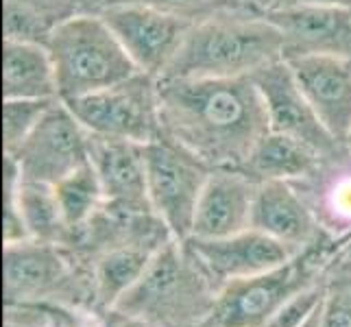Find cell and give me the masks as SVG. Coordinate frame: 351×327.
<instances>
[{
  "mask_svg": "<svg viewBox=\"0 0 351 327\" xmlns=\"http://www.w3.org/2000/svg\"><path fill=\"white\" fill-rule=\"evenodd\" d=\"M164 136L212 171L242 168L269 133V118L253 77L160 79Z\"/></svg>",
  "mask_w": 351,
  "mask_h": 327,
  "instance_id": "cell-1",
  "label": "cell"
},
{
  "mask_svg": "<svg viewBox=\"0 0 351 327\" xmlns=\"http://www.w3.org/2000/svg\"><path fill=\"white\" fill-rule=\"evenodd\" d=\"M284 59V40L262 11L238 3L192 24L175 62L160 79L253 77Z\"/></svg>",
  "mask_w": 351,
  "mask_h": 327,
  "instance_id": "cell-2",
  "label": "cell"
},
{
  "mask_svg": "<svg viewBox=\"0 0 351 327\" xmlns=\"http://www.w3.org/2000/svg\"><path fill=\"white\" fill-rule=\"evenodd\" d=\"M219 293L186 242L171 238L112 310L151 327H199L214 317Z\"/></svg>",
  "mask_w": 351,
  "mask_h": 327,
  "instance_id": "cell-3",
  "label": "cell"
},
{
  "mask_svg": "<svg viewBox=\"0 0 351 327\" xmlns=\"http://www.w3.org/2000/svg\"><path fill=\"white\" fill-rule=\"evenodd\" d=\"M5 306H53L94 312L92 277L70 247L27 238L3 249Z\"/></svg>",
  "mask_w": 351,
  "mask_h": 327,
  "instance_id": "cell-4",
  "label": "cell"
},
{
  "mask_svg": "<svg viewBox=\"0 0 351 327\" xmlns=\"http://www.w3.org/2000/svg\"><path fill=\"white\" fill-rule=\"evenodd\" d=\"M59 101H75L140 72L101 14L81 11L48 35Z\"/></svg>",
  "mask_w": 351,
  "mask_h": 327,
  "instance_id": "cell-5",
  "label": "cell"
},
{
  "mask_svg": "<svg viewBox=\"0 0 351 327\" xmlns=\"http://www.w3.org/2000/svg\"><path fill=\"white\" fill-rule=\"evenodd\" d=\"M338 238L328 236L288 262L221 288L212 321L216 327H264L290 299L325 282Z\"/></svg>",
  "mask_w": 351,
  "mask_h": 327,
  "instance_id": "cell-6",
  "label": "cell"
},
{
  "mask_svg": "<svg viewBox=\"0 0 351 327\" xmlns=\"http://www.w3.org/2000/svg\"><path fill=\"white\" fill-rule=\"evenodd\" d=\"M64 103L92 136L138 144L164 136L160 79L147 72H136L116 86Z\"/></svg>",
  "mask_w": 351,
  "mask_h": 327,
  "instance_id": "cell-7",
  "label": "cell"
},
{
  "mask_svg": "<svg viewBox=\"0 0 351 327\" xmlns=\"http://www.w3.org/2000/svg\"><path fill=\"white\" fill-rule=\"evenodd\" d=\"M144 162L153 212L175 240L190 238L197 205L212 168L166 136L144 144Z\"/></svg>",
  "mask_w": 351,
  "mask_h": 327,
  "instance_id": "cell-8",
  "label": "cell"
},
{
  "mask_svg": "<svg viewBox=\"0 0 351 327\" xmlns=\"http://www.w3.org/2000/svg\"><path fill=\"white\" fill-rule=\"evenodd\" d=\"M3 155L18 164L24 181L55 186L90 162V133L64 101H55L31 136Z\"/></svg>",
  "mask_w": 351,
  "mask_h": 327,
  "instance_id": "cell-9",
  "label": "cell"
},
{
  "mask_svg": "<svg viewBox=\"0 0 351 327\" xmlns=\"http://www.w3.org/2000/svg\"><path fill=\"white\" fill-rule=\"evenodd\" d=\"M101 16L116 33L133 66L153 77H164L192 29V20L142 3H112Z\"/></svg>",
  "mask_w": 351,
  "mask_h": 327,
  "instance_id": "cell-10",
  "label": "cell"
},
{
  "mask_svg": "<svg viewBox=\"0 0 351 327\" xmlns=\"http://www.w3.org/2000/svg\"><path fill=\"white\" fill-rule=\"evenodd\" d=\"M253 81L262 94L271 131L304 142L321 155H330L343 144L321 123L286 59L266 66L253 75Z\"/></svg>",
  "mask_w": 351,
  "mask_h": 327,
  "instance_id": "cell-11",
  "label": "cell"
},
{
  "mask_svg": "<svg viewBox=\"0 0 351 327\" xmlns=\"http://www.w3.org/2000/svg\"><path fill=\"white\" fill-rule=\"evenodd\" d=\"M184 242L219 290L229 282L271 271L297 256L293 249L282 245L280 240L266 236L253 227L227 238L190 236Z\"/></svg>",
  "mask_w": 351,
  "mask_h": 327,
  "instance_id": "cell-12",
  "label": "cell"
},
{
  "mask_svg": "<svg viewBox=\"0 0 351 327\" xmlns=\"http://www.w3.org/2000/svg\"><path fill=\"white\" fill-rule=\"evenodd\" d=\"M284 40V59L328 55L351 59V9L297 5L262 11Z\"/></svg>",
  "mask_w": 351,
  "mask_h": 327,
  "instance_id": "cell-13",
  "label": "cell"
},
{
  "mask_svg": "<svg viewBox=\"0 0 351 327\" xmlns=\"http://www.w3.org/2000/svg\"><path fill=\"white\" fill-rule=\"evenodd\" d=\"M286 64L321 123L338 142H345L351 131V59L306 55L290 57Z\"/></svg>",
  "mask_w": 351,
  "mask_h": 327,
  "instance_id": "cell-14",
  "label": "cell"
},
{
  "mask_svg": "<svg viewBox=\"0 0 351 327\" xmlns=\"http://www.w3.org/2000/svg\"><path fill=\"white\" fill-rule=\"evenodd\" d=\"M251 227L280 240L295 253L328 238L306 199L290 181H262L253 199Z\"/></svg>",
  "mask_w": 351,
  "mask_h": 327,
  "instance_id": "cell-15",
  "label": "cell"
},
{
  "mask_svg": "<svg viewBox=\"0 0 351 327\" xmlns=\"http://www.w3.org/2000/svg\"><path fill=\"white\" fill-rule=\"evenodd\" d=\"M258 181L240 168H216L210 173L197 205L195 238H227L251 227Z\"/></svg>",
  "mask_w": 351,
  "mask_h": 327,
  "instance_id": "cell-16",
  "label": "cell"
},
{
  "mask_svg": "<svg viewBox=\"0 0 351 327\" xmlns=\"http://www.w3.org/2000/svg\"><path fill=\"white\" fill-rule=\"evenodd\" d=\"M90 164L99 175L105 203L123 210L153 212L147 192L144 144L90 133Z\"/></svg>",
  "mask_w": 351,
  "mask_h": 327,
  "instance_id": "cell-17",
  "label": "cell"
},
{
  "mask_svg": "<svg viewBox=\"0 0 351 327\" xmlns=\"http://www.w3.org/2000/svg\"><path fill=\"white\" fill-rule=\"evenodd\" d=\"M295 188L306 199L323 232L332 238L351 236V151L341 144Z\"/></svg>",
  "mask_w": 351,
  "mask_h": 327,
  "instance_id": "cell-18",
  "label": "cell"
},
{
  "mask_svg": "<svg viewBox=\"0 0 351 327\" xmlns=\"http://www.w3.org/2000/svg\"><path fill=\"white\" fill-rule=\"evenodd\" d=\"M3 99H59L55 66L46 44L27 40L3 42Z\"/></svg>",
  "mask_w": 351,
  "mask_h": 327,
  "instance_id": "cell-19",
  "label": "cell"
},
{
  "mask_svg": "<svg viewBox=\"0 0 351 327\" xmlns=\"http://www.w3.org/2000/svg\"><path fill=\"white\" fill-rule=\"evenodd\" d=\"M155 251L157 249L151 247L129 245L103 251L88 262H83L92 277L96 314L110 312L120 301V297L136 286L142 273L147 271Z\"/></svg>",
  "mask_w": 351,
  "mask_h": 327,
  "instance_id": "cell-20",
  "label": "cell"
},
{
  "mask_svg": "<svg viewBox=\"0 0 351 327\" xmlns=\"http://www.w3.org/2000/svg\"><path fill=\"white\" fill-rule=\"evenodd\" d=\"M325 155L310 149L308 144L282 133L269 131L251 151L249 160L240 171H245L258 184L262 181H295L306 179Z\"/></svg>",
  "mask_w": 351,
  "mask_h": 327,
  "instance_id": "cell-21",
  "label": "cell"
},
{
  "mask_svg": "<svg viewBox=\"0 0 351 327\" xmlns=\"http://www.w3.org/2000/svg\"><path fill=\"white\" fill-rule=\"evenodd\" d=\"M75 14L66 0H5V40L46 44L57 24Z\"/></svg>",
  "mask_w": 351,
  "mask_h": 327,
  "instance_id": "cell-22",
  "label": "cell"
},
{
  "mask_svg": "<svg viewBox=\"0 0 351 327\" xmlns=\"http://www.w3.org/2000/svg\"><path fill=\"white\" fill-rule=\"evenodd\" d=\"M53 188H55L59 210H62L64 221L72 232V242H75L77 234L105 205V195H103L99 175H96L94 166L88 162L81 168H77L75 173L64 177Z\"/></svg>",
  "mask_w": 351,
  "mask_h": 327,
  "instance_id": "cell-23",
  "label": "cell"
},
{
  "mask_svg": "<svg viewBox=\"0 0 351 327\" xmlns=\"http://www.w3.org/2000/svg\"><path fill=\"white\" fill-rule=\"evenodd\" d=\"M59 101V99H55ZM55 101L9 99L3 103V153L16 151L31 136Z\"/></svg>",
  "mask_w": 351,
  "mask_h": 327,
  "instance_id": "cell-24",
  "label": "cell"
},
{
  "mask_svg": "<svg viewBox=\"0 0 351 327\" xmlns=\"http://www.w3.org/2000/svg\"><path fill=\"white\" fill-rule=\"evenodd\" d=\"M321 327H351V273L325 277Z\"/></svg>",
  "mask_w": 351,
  "mask_h": 327,
  "instance_id": "cell-25",
  "label": "cell"
},
{
  "mask_svg": "<svg viewBox=\"0 0 351 327\" xmlns=\"http://www.w3.org/2000/svg\"><path fill=\"white\" fill-rule=\"evenodd\" d=\"M323 297H325V282L304 290V293L297 295L295 299H290L264 327H299L319 308Z\"/></svg>",
  "mask_w": 351,
  "mask_h": 327,
  "instance_id": "cell-26",
  "label": "cell"
},
{
  "mask_svg": "<svg viewBox=\"0 0 351 327\" xmlns=\"http://www.w3.org/2000/svg\"><path fill=\"white\" fill-rule=\"evenodd\" d=\"M112 3H142V5H151L157 9L171 11V14L184 16L192 22H197L205 16L214 14V11L245 3V0H112Z\"/></svg>",
  "mask_w": 351,
  "mask_h": 327,
  "instance_id": "cell-27",
  "label": "cell"
},
{
  "mask_svg": "<svg viewBox=\"0 0 351 327\" xmlns=\"http://www.w3.org/2000/svg\"><path fill=\"white\" fill-rule=\"evenodd\" d=\"M46 308L44 306H5L3 327H44Z\"/></svg>",
  "mask_w": 351,
  "mask_h": 327,
  "instance_id": "cell-28",
  "label": "cell"
},
{
  "mask_svg": "<svg viewBox=\"0 0 351 327\" xmlns=\"http://www.w3.org/2000/svg\"><path fill=\"white\" fill-rule=\"evenodd\" d=\"M258 11H273L284 7H297V5H314V7H341L351 9V0H245Z\"/></svg>",
  "mask_w": 351,
  "mask_h": 327,
  "instance_id": "cell-29",
  "label": "cell"
},
{
  "mask_svg": "<svg viewBox=\"0 0 351 327\" xmlns=\"http://www.w3.org/2000/svg\"><path fill=\"white\" fill-rule=\"evenodd\" d=\"M334 273H351V236L338 240L332 262L328 266V275H334Z\"/></svg>",
  "mask_w": 351,
  "mask_h": 327,
  "instance_id": "cell-30",
  "label": "cell"
},
{
  "mask_svg": "<svg viewBox=\"0 0 351 327\" xmlns=\"http://www.w3.org/2000/svg\"><path fill=\"white\" fill-rule=\"evenodd\" d=\"M99 317H101V327H151V325L142 323L138 319L127 317V314L118 312V310L103 312V314H99Z\"/></svg>",
  "mask_w": 351,
  "mask_h": 327,
  "instance_id": "cell-31",
  "label": "cell"
},
{
  "mask_svg": "<svg viewBox=\"0 0 351 327\" xmlns=\"http://www.w3.org/2000/svg\"><path fill=\"white\" fill-rule=\"evenodd\" d=\"M66 3L81 14V11H90V14H101V11L112 3V0H66Z\"/></svg>",
  "mask_w": 351,
  "mask_h": 327,
  "instance_id": "cell-32",
  "label": "cell"
},
{
  "mask_svg": "<svg viewBox=\"0 0 351 327\" xmlns=\"http://www.w3.org/2000/svg\"><path fill=\"white\" fill-rule=\"evenodd\" d=\"M321 308H323V301L319 304V308L314 310V312L310 314V317H308L304 323H301L299 327H321Z\"/></svg>",
  "mask_w": 351,
  "mask_h": 327,
  "instance_id": "cell-33",
  "label": "cell"
},
{
  "mask_svg": "<svg viewBox=\"0 0 351 327\" xmlns=\"http://www.w3.org/2000/svg\"><path fill=\"white\" fill-rule=\"evenodd\" d=\"M343 144H345V147H347V149L351 151V131H349V136L345 138V142H343Z\"/></svg>",
  "mask_w": 351,
  "mask_h": 327,
  "instance_id": "cell-34",
  "label": "cell"
},
{
  "mask_svg": "<svg viewBox=\"0 0 351 327\" xmlns=\"http://www.w3.org/2000/svg\"><path fill=\"white\" fill-rule=\"evenodd\" d=\"M199 327H216V323H214V321L210 319L208 323H203V325H199Z\"/></svg>",
  "mask_w": 351,
  "mask_h": 327,
  "instance_id": "cell-35",
  "label": "cell"
}]
</instances>
